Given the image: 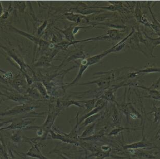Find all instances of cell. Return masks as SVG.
Wrapping results in <instances>:
<instances>
[{"instance_id":"cell-3","label":"cell","mask_w":160,"mask_h":159,"mask_svg":"<svg viewBox=\"0 0 160 159\" xmlns=\"http://www.w3.org/2000/svg\"><path fill=\"white\" fill-rule=\"evenodd\" d=\"M157 72H160V69H157V68H147L146 69H144L143 70H141L138 71V72H135L134 74L137 75L138 74L141 73H151Z\"/></svg>"},{"instance_id":"cell-7","label":"cell","mask_w":160,"mask_h":159,"mask_svg":"<svg viewBox=\"0 0 160 159\" xmlns=\"http://www.w3.org/2000/svg\"><path fill=\"white\" fill-rule=\"evenodd\" d=\"M9 16V12H4L3 13V15L2 16V18H3V19H6Z\"/></svg>"},{"instance_id":"cell-6","label":"cell","mask_w":160,"mask_h":159,"mask_svg":"<svg viewBox=\"0 0 160 159\" xmlns=\"http://www.w3.org/2000/svg\"><path fill=\"white\" fill-rule=\"evenodd\" d=\"M159 36H160V37H159V38L157 39H152L150 38V37H147L150 40H152V44H154L155 46H158V45H159V44H160V34H159Z\"/></svg>"},{"instance_id":"cell-5","label":"cell","mask_w":160,"mask_h":159,"mask_svg":"<svg viewBox=\"0 0 160 159\" xmlns=\"http://www.w3.org/2000/svg\"><path fill=\"white\" fill-rule=\"evenodd\" d=\"M37 86H38V88L39 91L40 92V93H42V94L43 95H45L47 94L45 89L44 88V87H43V85H42V84L38 83V84H37Z\"/></svg>"},{"instance_id":"cell-4","label":"cell","mask_w":160,"mask_h":159,"mask_svg":"<svg viewBox=\"0 0 160 159\" xmlns=\"http://www.w3.org/2000/svg\"><path fill=\"white\" fill-rule=\"evenodd\" d=\"M127 129H131L130 128H118L115 129L113 130L110 133V136L112 135H117V134H118L119 132L120 131L123 130H127Z\"/></svg>"},{"instance_id":"cell-8","label":"cell","mask_w":160,"mask_h":159,"mask_svg":"<svg viewBox=\"0 0 160 159\" xmlns=\"http://www.w3.org/2000/svg\"><path fill=\"white\" fill-rule=\"evenodd\" d=\"M3 13V8L1 3H0V18L2 17Z\"/></svg>"},{"instance_id":"cell-1","label":"cell","mask_w":160,"mask_h":159,"mask_svg":"<svg viewBox=\"0 0 160 159\" xmlns=\"http://www.w3.org/2000/svg\"><path fill=\"white\" fill-rule=\"evenodd\" d=\"M151 146L148 143H147L145 138H143L141 141L138 142L136 143H133L131 144L126 145L124 146V148L127 149H138L142 148L148 147Z\"/></svg>"},{"instance_id":"cell-2","label":"cell","mask_w":160,"mask_h":159,"mask_svg":"<svg viewBox=\"0 0 160 159\" xmlns=\"http://www.w3.org/2000/svg\"><path fill=\"white\" fill-rule=\"evenodd\" d=\"M26 110H29V108L28 107H24V106H18L14 108L13 109L0 113V116L2 117L4 115L6 116V115H15V114H17V113H21Z\"/></svg>"},{"instance_id":"cell-10","label":"cell","mask_w":160,"mask_h":159,"mask_svg":"<svg viewBox=\"0 0 160 159\" xmlns=\"http://www.w3.org/2000/svg\"><path fill=\"white\" fill-rule=\"evenodd\" d=\"M159 22H160V21H159Z\"/></svg>"},{"instance_id":"cell-9","label":"cell","mask_w":160,"mask_h":159,"mask_svg":"<svg viewBox=\"0 0 160 159\" xmlns=\"http://www.w3.org/2000/svg\"><path fill=\"white\" fill-rule=\"evenodd\" d=\"M0 72H1L2 73H6V72H5V71H3L2 70L0 69Z\"/></svg>"}]
</instances>
